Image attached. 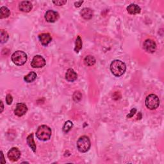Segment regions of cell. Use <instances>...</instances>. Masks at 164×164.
Returning a JSON list of instances; mask_svg holds the SVG:
<instances>
[{"mask_svg":"<svg viewBox=\"0 0 164 164\" xmlns=\"http://www.w3.org/2000/svg\"><path fill=\"white\" fill-rule=\"evenodd\" d=\"M39 39L41 44L44 46H48L51 43V40H52V38H51V35L49 34H40L39 35Z\"/></svg>","mask_w":164,"mask_h":164,"instance_id":"cell-12","label":"cell"},{"mask_svg":"<svg viewBox=\"0 0 164 164\" xmlns=\"http://www.w3.org/2000/svg\"><path fill=\"white\" fill-rule=\"evenodd\" d=\"M7 157L12 162L17 161L20 157V152L17 148H12L8 152Z\"/></svg>","mask_w":164,"mask_h":164,"instance_id":"cell-9","label":"cell"},{"mask_svg":"<svg viewBox=\"0 0 164 164\" xmlns=\"http://www.w3.org/2000/svg\"><path fill=\"white\" fill-rule=\"evenodd\" d=\"M77 148L81 153L87 152L90 148V141L88 137L82 136L77 141Z\"/></svg>","mask_w":164,"mask_h":164,"instance_id":"cell-4","label":"cell"},{"mask_svg":"<svg viewBox=\"0 0 164 164\" xmlns=\"http://www.w3.org/2000/svg\"><path fill=\"white\" fill-rule=\"evenodd\" d=\"M46 65L45 59L40 55H36L32 59L31 66L34 68L43 67Z\"/></svg>","mask_w":164,"mask_h":164,"instance_id":"cell-7","label":"cell"},{"mask_svg":"<svg viewBox=\"0 0 164 164\" xmlns=\"http://www.w3.org/2000/svg\"><path fill=\"white\" fill-rule=\"evenodd\" d=\"M127 11L130 14L135 15L140 13L141 8L136 4H131L127 7Z\"/></svg>","mask_w":164,"mask_h":164,"instance_id":"cell-15","label":"cell"},{"mask_svg":"<svg viewBox=\"0 0 164 164\" xmlns=\"http://www.w3.org/2000/svg\"><path fill=\"white\" fill-rule=\"evenodd\" d=\"M73 122H72L71 121H66L64 124V127H63L64 132L66 133H68L71 130V128H73Z\"/></svg>","mask_w":164,"mask_h":164,"instance_id":"cell-22","label":"cell"},{"mask_svg":"<svg viewBox=\"0 0 164 164\" xmlns=\"http://www.w3.org/2000/svg\"><path fill=\"white\" fill-rule=\"evenodd\" d=\"M13 63L17 66H23L27 61V55L22 51H17L14 53L11 57Z\"/></svg>","mask_w":164,"mask_h":164,"instance_id":"cell-3","label":"cell"},{"mask_svg":"<svg viewBox=\"0 0 164 164\" xmlns=\"http://www.w3.org/2000/svg\"><path fill=\"white\" fill-rule=\"evenodd\" d=\"M84 63L87 66H92L96 63V59L93 56L88 55L84 59Z\"/></svg>","mask_w":164,"mask_h":164,"instance_id":"cell-18","label":"cell"},{"mask_svg":"<svg viewBox=\"0 0 164 164\" xmlns=\"http://www.w3.org/2000/svg\"><path fill=\"white\" fill-rule=\"evenodd\" d=\"M33 5L32 3L29 1H23L21 2L19 4V8L23 12H29L32 9Z\"/></svg>","mask_w":164,"mask_h":164,"instance_id":"cell-11","label":"cell"},{"mask_svg":"<svg viewBox=\"0 0 164 164\" xmlns=\"http://www.w3.org/2000/svg\"><path fill=\"white\" fill-rule=\"evenodd\" d=\"M0 37H1V43L3 44L7 42V40L8 39V34L4 30H1L0 31Z\"/></svg>","mask_w":164,"mask_h":164,"instance_id":"cell-20","label":"cell"},{"mask_svg":"<svg viewBox=\"0 0 164 164\" xmlns=\"http://www.w3.org/2000/svg\"><path fill=\"white\" fill-rule=\"evenodd\" d=\"M37 78V74L35 72H30V73L25 76L24 80L27 83H31V82L34 81Z\"/></svg>","mask_w":164,"mask_h":164,"instance_id":"cell-19","label":"cell"},{"mask_svg":"<svg viewBox=\"0 0 164 164\" xmlns=\"http://www.w3.org/2000/svg\"><path fill=\"white\" fill-rule=\"evenodd\" d=\"M84 3V1H79V2H76L75 3V5L76 7H80L82 3Z\"/></svg>","mask_w":164,"mask_h":164,"instance_id":"cell-27","label":"cell"},{"mask_svg":"<svg viewBox=\"0 0 164 164\" xmlns=\"http://www.w3.org/2000/svg\"><path fill=\"white\" fill-rule=\"evenodd\" d=\"M12 101H13V98H12V95H10L9 94H7L6 96V102H7V105H11Z\"/></svg>","mask_w":164,"mask_h":164,"instance_id":"cell-24","label":"cell"},{"mask_svg":"<svg viewBox=\"0 0 164 164\" xmlns=\"http://www.w3.org/2000/svg\"><path fill=\"white\" fill-rule=\"evenodd\" d=\"M143 48L148 53H153L157 49V44L154 40L151 39H147L144 43Z\"/></svg>","mask_w":164,"mask_h":164,"instance_id":"cell-6","label":"cell"},{"mask_svg":"<svg viewBox=\"0 0 164 164\" xmlns=\"http://www.w3.org/2000/svg\"><path fill=\"white\" fill-rule=\"evenodd\" d=\"M28 111L26 105L24 103H17L14 110V114L18 117H21L24 116Z\"/></svg>","mask_w":164,"mask_h":164,"instance_id":"cell-10","label":"cell"},{"mask_svg":"<svg viewBox=\"0 0 164 164\" xmlns=\"http://www.w3.org/2000/svg\"><path fill=\"white\" fill-rule=\"evenodd\" d=\"M73 100L75 102H78L81 100V98H82V94H81V92L79 91H76L74 94H73Z\"/></svg>","mask_w":164,"mask_h":164,"instance_id":"cell-23","label":"cell"},{"mask_svg":"<svg viewBox=\"0 0 164 164\" xmlns=\"http://www.w3.org/2000/svg\"><path fill=\"white\" fill-rule=\"evenodd\" d=\"M81 17L86 20L90 19L93 16V11L89 8H84L81 10L80 12Z\"/></svg>","mask_w":164,"mask_h":164,"instance_id":"cell-14","label":"cell"},{"mask_svg":"<svg viewBox=\"0 0 164 164\" xmlns=\"http://www.w3.org/2000/svg\"><path fill=\"white\" fill-rule=\"evenodd\" d=\"M126 69L125 64L119 60H115L110 64V71L115 76L120 77L125 74Z\"/></svg>","mask_w":164,"mask_h":164,"instance_id":"cell-1","label":"cell"},{"mask_svg":"<svg viewBox=\"0 0 164 164\" xmlns=\"http://www.w3.org/2000/svg\"><path fill=\"white\" fill-rule=\"evenodd\" d=\"M1 156H2L1 163H6V161L5 160V158H4V156H3V151H1Z\"/></svg>","mask_w":164,"mask_h":164,"instance_id":"cell-28","label":"cell"},{"mask_svg":"<svg viewBox=\"0 0 164 164\" xmlns=\"http://www.w3.org/2000/svg\"><path fill=\"white\" fill-rule=\"evenodd\" d=\"M136 112H137L136 108H133V109H131L130 113V114L127 116V117H128V118H131V117H132L133 116L135 115V114L136 113Z\"/></svg>","mask_w":164,"mask_h":164,"instance_id":"cell-26","label":"cell"},{"mask_svg":"<svg viewBox=\"0 0 164 164\" xmlns=\"http://www.w3.org/2000/svg\"><path fill=\"white\" fill-rule=\"evenodd\" d=\"M78 75L73 69H69L66 73V79L70 82H73L77 79Z\"/></svg>","mask_w":164,"mask_h":164,"instance_id":"cell-13","label":"cell"},{"mask_svg":"<svg viewBox=\"0 0 164 164\" xmlns=\"http://www.w3.org/2000/svg\"><path fill=\"white\" fill-rule=\"evenodd\" d=\"M53 3L57 6H62L65 5L67 3V1L66 0H64H64H62V1H53Z\"/></svg>","mask_w":164,"mask_h":164,"instance_id":"cell-25","label":"cell"},{"mask_svg":"<svg viewBox=\"0 0 164 164\" xmlns=\"http://www.w3.org/2000/svg\"><path fill=\"white\" fill-rule=\"evenodd\" d=\"M1 105H2V107H1V113L3 112V108H4V107H3V102L1 101Z\"/></svg>","mask_w":164,"mask_h":164,"instance_id":"cell-29","label":"cell"},{"mask_svg":"<svg viewBox=\"0 0 164 164\" xmlns=\"http://www.w3.org/2000/svg\"><path fill=\"white\" fill-rule=\"evenodd\" d=\"M26 142L28 145L29 146V147L33 150L34 152L36 151V145H35V143L34 142V134H30V135L28 136L27 139H26Z\"/></svg>","mask_w":164,"mask_h":164,"instance_id":"cell-16","label":"cell"},{"mask_svg":"<svg viewBox=\"0 0 164 164\" xmlns=\"http://www.w3.org/2000/svg\"><path fill=\"white\" fill-rule=\"evenodd\" d=\"M44 18L48 23H55L58 19L59 14L54 10H49L46 12Z\"/></svg>","mask_w":164,"mask_h":164,"instance_id":"cell-8","label":"cell"},{"mask_svg":"<svg viewBox=\"0 0 164 164\" xmlns=\"http://www.w3.org/2000/svg\"><path fill=\"white\" fill-rule=\"evenodd\" d=\"M10 15V10L6 7H2L0 8V18H7Z\"/></svg>","mask_w":164,"mask_h":164,"instance_id":"cell-17","label":"cell"},{"mask_svg":"<svg viewBox=\"0 0 164 164\" xmlns=\"http://www.w3.org/2000/svg\"><path fill=\"white\" fill-rule=\"evenodd\" d=\"M82 46H83V43H82V40L80 38V36H78L76 40L75 43V51L76 53L79 52V51L82 48Z\"/></svg>","mask_w":164,"mask_h":164,"instance_id":"cell-21","label":"cell"},{"mask_svg":"<svg viewBox=\"0 0 164 164\" xmlns=\"http://www.w3.org/2000/svg\"><path fill=\"white\" fill-rule=\"evenodd\" d=\"M51 130L46 125L40 126L36 132V137L40 140L46 141L48 140L51 136Z\"/></svg>","mask_w":164,"mask_h":164,"instance_id":"cell-2","label":"cell"},{"mask_svg":"<svg viewBox=\"0 0 164 164\" xmlns=\"http://www.w3.org/2000/svg\"><path fill=\"white\" fill-rule=\"evenodd\" d=\"M145 104L148 108L150 110H155L157 109L160 105V100L158 97L155 94H149L147 96Z\"/></svg>","mask_w":164,"mask_h":164,"instance_id":"cell-5","label":"cell"}]
</instances>
